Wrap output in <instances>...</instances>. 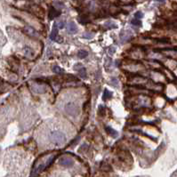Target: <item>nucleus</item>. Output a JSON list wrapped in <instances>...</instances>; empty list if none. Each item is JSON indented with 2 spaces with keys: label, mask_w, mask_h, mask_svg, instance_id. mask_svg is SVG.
Segmentation results:
<instances>
[{
  "label": "nucleus",
  "mask_w": 177,
  "mask_h": 177,
  "mask_svg": "<svg viewBox=\"0 0 177 177\" xmlns=\"http://www.w3.org/2000/svg\"><path fill=\"white\" fill-rule=\"evenodd\" d=\"M49 141L55 146H62L66 142V134L59 129H52L48 133Z\"/></svg>",
  "instance_id": "obj_1"
},
{
  "label": "nucleus",
  "mask_w": 177,
  "mask_h": 177,
  "mask_svg": "<svg viewBox=\"0 0 177 177\" xmlns=\"http://www.w3.org/2000/svg\"><path fill=\"white\" fill-rule=\"evenodd\" d=\"M64 109H65V111L70 116H72V117H75V116H77L79 113V106L74 102H68L65 105Z\"/></svg>",
  "instance_id": "obj_2"
},
{
  "label": "nucleus",
  "mask_w": 177,
  "mask_h": 177,
  "mask_svg": "<svg viewBox=\"0 0 177 177\" xmlns=\"http://www.w3.org/2000/svg\"><path fill=\"white\" fill-rule=\"evenodd\" d=\"M60 164L63 166H66V167H70L73 165L74 164V161L73 159L70 158L69 157H63L60 159Z\"/></svg>",
  "instance_id": "obj_3"
},
{
  "label": "nucleus",
  "mask_w": 177,
  "mask_h": 177,
  "mask_svg": "<svg viewBox=\"0 0 177 177\" xmlns=\"http://www.w3.org/2000/svg\"><path fill=\"white\" fill-rule=\"evenodd\" d=\"M33 91L36 92V93H38V94H43L46 92V88L43 86H40L38 84H35L33 86Z\"/></svg>",
  "instance_id": "obj_4"
},
{
  "label": "nucleus",
  "mask_w": 177,
  "mask_h": 177,
  "mask_svg": "<svg viewBox=\"0 0 177 177\" xmlns=\"http://www.w3.org/2000/svg\"><path fill=\"white\" fill-rule=\"evenodd\" d=\"M77 30H78V28L76 26V24L73 22H70L68 25V31L70 33H75Z\"/></svg>",
  "instance_id": "obj_5"
},
{
  "label": "nucleus",
  "mask_w": 177,
  "mask_h": 177,
  "mask_svg": "<svg viewBox=\"0 0 177 177\" xmlns=\"http://www.w3.org/2000/svg\"><path fill=\"white\" fill-rule=\"evenodd\" d=\"M57 32H58V26H57V24L55 23L54 25V28H53L52 33H51V36H50L51 39H53V40L55 39L56 36H57Z\"/></svg>",
  "instance_id": "obj_6"
},
{
  "label": "nucleus",
  "mask_w": 177,
  "mask_h": 177,
  "mask_svg": "<svg viewBox=\"0 0 177 177\" xmlns=\"http://www.w3.org/2000/svg\"><path fill=\"white\" fill-rule=\"evenodd\" d=\"M106 131H107L108 133H109V135L113 136V137H117V132L116 131V130H114L113 128L107 126V127H106Z\"/></svg>",
  "instance_id": "obj_7"
},
{
  "label": "nucleus",
  "mask_w": 177,
  "mask_h": 177,
  "mask_svg": "<svg viewBox=\"0 0 177 177\" xmlns=\"http://www.w3.org/2000/svg\"><path fill=\"white\" fill-rule=\"evenodd\" d=\"M25 30H26V32L28 33L29 35H30V36H34V37H36L37 36V33H36V31L34 30V29L33 28H31V27H30V26H27L26 28H25Z\"/></svg>",
  "instance_id": "obj_8"
},
{
  "label": "nucleus",
  "mask_w": 177,
  "mask_h": 177,
  "mask_svg": "<svg viewBox=\"0 0 177 177\" xmlns=\"http://www.w3.org/2000/svg\"><path fill=\"white\" fill-rule=\"evenodd\" d=\"M88 53L86 52V51H85V50H80L79 52L78 53V56L80 58V59H84V58H86V56H87Z\"/></svg>",
  "instance_id": "obj_9"
},
{
  "label": "nucleus",
  "mask_w": 177,
  "mask_h": 177,
  "mask_svg": "<svg viewBox=\"0 0 177 177\" xmlns=\"http://www.w3.org/2000/svg\"><path fill=\"white\" fill-rule=\"evenodd\" d=\"M132 24L133 25H134V26H141V21L139 20V19H133V20H132Z\"/></svg>",
  "instance_id": "obj_10"
},
{
  "label": "nucleus",
  "mask_w": 177,
  "mask_h": 177,
  "mask_svg": "<svg viewBox=\"0 0 177 177\" xmlns=\"http://www.w3.org/2000/svg\"><path fill=\"white\" fill-rule=\"evenodd\" d=\"M109 96H111V94L106 89L105 91H104V94H103V99H107V98H109Z\"/></svg>",
  "instance_id": "obj_11"
},
{
  "label": "nucleus",
  "mask_w": 177,
  "mask_h": 177,
  "mask_svg": "<svg viewBox=\"0 0 177 177\" xmlns=\"http://www.w3.org/2000/svg\"><path fill=\"white\" fill-rule=\"evenodd\" d=\"M54 71L55 72V73H61V72L62 71V69L60 68V67H58V66H55V67H54Z\"/></svg>",
  "instance_id": "obj_12"
},
{
  "label": "nucleus",
  "mask_w": 177,
  "mask_h": 177,
  "mask_svg": "<svg viewBox=\"0 0 177 177\" xmlns=\"http://www.w3.org/2000/svg\"><path fill=\"white\" fill-rule=\"evenodd\" d=\"M135 17H136V19H141V18H142L143 17V14L141 12H137L135 14Z\"/></svg>",
  "instance_id": "obj_13"
},
{
  "label": "nucleus",
  "mask_w": 177,
  "mask_h": 177,
  "mask_svg": "<svg viewBox=\"0 0 177 177\" xmlns=\"http://www.w3.org/2000/svg\"><path fill=\"white\" fill-rule=\"evenodd\" d=\"M56 24H57L58 28H63V26H64V22H58V23H56Z\"/></svg>",
  "instance_id": "obj_14"
},
{
  "label": "nucleus",
  "mask_w": 177,
  "mask_h": 177,
  "mask_svg": "<svg viewBox=\"0 0 177 177\" xmlns=\"http://www.w3.org/2000/svg\"><path fill=\"white\" fill-rule=\"evenodd\" d=\"M111 81L113 82V83H112V85H113V86H117V80L116 79V78H111Z\"/></svg>",
  "instance_id": "obj_15"
},
{
  "label": "nucleus",
  "mask_w": 177,
  "mask_h": 177,
  "mask_svg": "<svg viewBox=\"0 0 177 177\" xmlns=\"http://www.w3.org/2000/svg\"><path fill=\"white\" fill-rule=\"evenodd\" d=\"M83 37H84V38H92L93 37H94V35H93V34H92V35H86V34H85V35H83Z\"/></svg>",
  "instance_id": "obj_16"
}]
</instances>
